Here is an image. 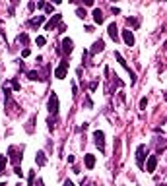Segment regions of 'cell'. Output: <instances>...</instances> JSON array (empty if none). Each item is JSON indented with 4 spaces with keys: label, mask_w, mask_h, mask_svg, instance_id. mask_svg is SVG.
<instances>
[{
    "label": "cell",
    "mask_w": 167,
    "mask_h": 186,
    "mask_svg": "<svg viewBox=\"0 0 167 186\" xmlns=\"http://www.w3.org/2000/svg\"><path fill=\"white\" fill-rule=\"evenodd\" d=\"M8 161L12 163L14 167H20V161H21V151L16 146H10L8 147Z\"/></svg>",
    "instance_id": "1"
},
{
    "label": "cell",
    "mask_w": 167,
    "mask_h": 186,
    "mask_svg": "<svg viewBox=\"0 0 167 186\" xmlns=\"http://www.w3.org/2000/svg\"><path fill=\"white\" fill-rule=\"evenodd\" d=\"M47 109H49V112L53 114V116H56L59 114V95L53 91L49 95V103H47Z\"/></svg>",
    "instance_id": "2"
},
{
    "label": "cell",
    "mask_w": 167,
    "mask_h": 186,
    "mask_svg": "<svg viewBox=\"0 0 167 186\" xmlns=\"http://www.w3.org/2000/svg\"><path fill=\"white\" fill-rule=\"evenodd\" d=\"M62 23V14H53L49 19H47V23H45V29L47 31H53L55 27H59Z\"/></svg>",
    "instance_id": "3"
},
{
    "label": "cell",
    "mask_w": 167,
    "mask_h": 186,
    "mask_svg": "<svg viewBox=\"0 0 167 186\" xmlns=\"http://www.w3.org/2000/svg\"><path fill=\"white\" fill-rule=\"evenodd\" d=\"M146 155H148V149H146V146H138V149H136V165H138V169H144V161H146Z\"/></svg>",
    "instance_id": "4"
},
{
    "label": "cell",
    "mask_w": 167,
    "mask_h": 186,
    "mask_svg": "<svg viewBox=\"0 0 167 186\" xmlns=\"http://www.w3.org/2000/svg\"><path fill=\"white\" fill-rule=\"evenodd\" d=\"M66 72H68V60L62 58L60 64H59V68L55 70V78L56 80H64V78H66Z\"/></svg>",
    "instance_id": "5"
},
{
    "label": "cell",
    "mask_w": 167,
    "mask_h": 186,
    "mask_svg": "<svg viewBox=\"0 0 167 186\" xmlns=\"http://www.w3.org/2000/svg\"><path fill=\"white\" fill-rule=\"evenodd\" d=\"M93 142H95V146L99 147V151L105 153V134H103V130H95L93 132Z\"/></svg>",
    "instance_id": "6"
},
{
    "label": "cell",
    "mask_w": 167,
    "mask_h": 186,
    "mask_svg": "<svg viewBox=\"0 0 167 186\" xmlns=\"http://www.w3.org/2000/svg\"><path fill=\"white\" fill-rule=\"evenodd\" d=\"M115 58H117V60L121 62V66H122V68H125L126 72L130 74V83H136V74L132 72V70H130V66H128V64H126V60L122 58V54H121V53H115Z\"/></svg>",
    "instance_id": "7"
},
{
    "label": "cell",
    "mask_w": 167,
    "mask_h": 186,
    "mask_svg": "<svg viewBox=\"0 0 167 186\" xmlns=\"http://www.w3.org/2000/svg\"><path fill=\"white\" fill-rule=\"evenodd\" d=\"M103 49H105V41H103V39H97V41H95V43L91 45V49H90V54L103 53Z\"/></svg>",
    "instance_id": "8"
},
{
    "label": "cell",
    "mask_w": 167,
    "mask_h": 186,
    "mask_svg": "<svg viewBox=\"0 0 167 186\" xmlns=\"http://www.w3.org/2000/svg\"><path fill=\"white\" fill-rule=\"evenodd\" d=\"M45 19H47V16H37V18H33V19L27 21V25H29L31 29H37V27H41L43 23H45Z\"/></svg>",
    "instance_id": "9"
},
{
    "label": "cell",
    "mask_w": 167,
    "mask_h": 186,
    "mask_svg": "<svg viewBox=\"0 0 167 186\" xmlns=\"http://www.w3.org/2000/svg\"><path fill=\"white\" fill-rule=\"evenodd\" d=\"M72 51H74V41L68 39V37H64L62 39V53L64 54H70Z\"/></svg>",
    "instance_id": "10"
},
{
    "label": "cell",
    "mask_w": 167,
    "mask_h": 186,
    "mask_svg": "<svg viewBox=\"0 0 167 186\" xmlns=\"http://www.w3.org/2000/svg\"><path fill=\"white\" fill-rule=\"evenodd\" d=\"M122 41L126 43V47H134V33L130 29H125L122 31Z\"/></svg>",
    "instance_id": "11"
},
{
    "label": "cell",
    "mask_w": 167,
    "mask_h": 186,
    "mask_svg": "<svg viewBox=\"0 0 167 186\" xmlns=\"http://www.w3.org/2000/svg\"><path fill=\"white\" fill-rule=\"evenodd\" d=\"M156 167H157V157L156 155H150L148 161H146V171H148V173H154Z\"/></svg>",
    "instance_id": "12"
},
{
    "label": "cell",
    "mask_w": 167,
    "mask_h": 186,
    "mask_svg": "<svg viewBox=\"0 0 167 186\" xmlns=\"http://www.w3.org/2000/svg\"><path fill=\"white\" fill-rule=\"evenodd\" d=\"M107 33H109V37H111L113 41H119V29H117V23H109V27H107Z\"/></svg>",
    "instance_id": "13"
},
{
    "label": "cell",
    "mask_w": 167,
    "mask_h": 186,
    "mask_svg": "<svg viewBox=\"0 0 167 186\" xmlns=\"http://www.w3.org/2000/svg\"><path fill=\"white\" fill-rule=\"evenodd\" d=\"M91 16H93V21H95L97 25H101V23L105 21V18H103V12H101L99 8H95V10H93V12H91Z\"/></svg>",
    "instance_id": "14"
},
{
    "label": "cell",
    "mask_w": 167,
    "mask_h": 186,
    "mask_svg": "<svg viewBox=\"0 0 167 186\" xmlns=\"http://www.w3.org/2000/svg\"><path fill=\"white\" fill-rule=\"evenodd\" d=\"M35 163H37L39 167H45L47 165V155H45V151H37V155H35Z\"/></svg>",
    "instance_id": "15"
},
{
    "label": "cell",
    "mask_w": 167,
    "mask_h": 186,
    "mask_svg": "<svg viewBox=\"0 0 167 186\" xmlns=\"http://www.w3.org/2000/svg\"><path fill=\"white\" fill-rule=\"evenodd\" d=\"M84 163H86V167H88V169H93V167H95V155H91V153L84 155Z\"/></svg>",
    "instance_id": "16"
},
{
    "label": "cell",
    "mask_w": 167,
    "mask_h": 186,
    "mask_svg": "<svg viewBox=\"0 0 167 186\" xmlns=\"http://www.w3.org/2000/svg\"><path fill=\"white\" fill-rule=\"evenodd\" d=\"M25 76H27V78H29V80H31V82H37V80H39V82H43V78H41V74L37 72V70H29V72H27Z\"/></svg>",
    "instance_id": "17"
},
{
    "label": "cell",
    "mask_w": 167,
    "mask_h": 186,
    "mask_svg": "<svg viewBox=\"0 0 167 186\" xmlns=\"http://www.w3.org/2000/svg\"><path fill=\"white\" fill-rule=\"evenodd\" d=\"M35 120H37V116H33L29 118V122H27V126H25V130H27V134H33V124H35Z\"/></svg>",
    "instance_id": "18"
},
{
    "label": "cell",
    "mask_w": 167,
    "mask_h": 186,
    "mask_svg": "<svg viewBox=\"0 0 167 186\" xmlns=\"http://www.w3.org/2000/svg\"><path fill=\"white\" fill-rule=\"evenodd\" d=\"M6 163H8V157H6V155H0V173H4Z\"/></svg>",
    "instance_id": "19"
},
{
    "label": "cell",
    "mask_w": 167,
    "mask_h": 186,
    "mask_svg": "<svg viewBox=\"0 0 167 186\" xmlns=\"http://www.w3.org/2000/svg\"><path fill=\"white\" fill-rule=\"evenodd\" d=\"M76 16H78L80 19H86V18H88V12H86L84 8H78V10H76Z\"/></svg>",
    "instance_id": "20"
},
{
    "label": "cell",
    "mask_w": 167,
    "mask_h": 186,
    "mask_svg": "<svg viewBox=\"0 0 167 186\" xmlns=\"http://www.w3.org/2000/svg\"><path fill=\"white\" fill-rule=\"evenodd\" d=\"M18 41L21 43V45H27V43H29V37H27V33H21L18 37Z\"/></svg>",
    "instance_id": "21"
},
{
    "label": "cell",
    "mask_w": 167,
    "mask_h": 186,
    "mask_svg": "<svg viewBox=\"0 0 167 186\" xmlns=\"http://www.w3.org/2000/svg\"><path fill=\"white\" fill-rule=\"evenodd\" d=\"M27 184H29V186L35 184V171H31V173L27 175Z\"/></svg>",
    "instance_id": "22"
},
{
    "label": "cell",
    "mask_w": 167,
    "mask_h": 186,
    "mask_svg": "<svg viewBox=\"0 0 167 186\" xmlns=\"http://www.w3.org/2000/svg\"><path fill=\"white\" fill-rule=\"evenodd\" d=\"M126 23L132 25V27H138V19H134V18H126Z\"/></svg>",
    "instance_id": "23"
},
{
    "label": "cell",
    "mask_w": 167,
    "mask_h": 186,
    "mask_svg": "<svg viewBox=\"0 0 167 186\" xmlns=\"http://www.w3.org/2000/svg\"><path fill=\"white\" fill-rule=\"evenodd\" d=\"M146 107H148V99H146V97H142V99H140V109H142V111H146Z\"/></svg>",
    "instance_id": "24"
},
{
    "label": "cell",
    "mask_w": 167,
    "mask_h": 186,
    "mask_svg": "<svg viewBox=\"0 0 167 186\" xmlns=\"http://www.w3.org/2000/svg\"><path fill=\"white\" fill-rule=\"evenodd\" d=\"M43 10H45V14H47V16H49V14H53V4H45V8H43Z\"/></svg>",
    "instance_id": "25"
},
{
    "label": "cell",
    "mask_w": 167,
    "mask_h": 186,
    "mask_svg": "<svg viewBox=\"0 0 167 186\" xmlns=\"http://www.w3.org/2000/svg\"><path fill=\"white\" fill-rule=\"evenodd\" d=\"M35 43H37L39 47H43V45L47 43V39H45V37H37V39H35Z\"/></svg>",
    "instance_id": "26"
},
{
    "label": "cell",
    "mask_w": 167,
    "mask_h": 186,
    "mask_svg": "<svg viewBox=\"0 0 167 186\" xmlns=\"http://www.w3.org/2000/svg\"><path fill=\"white\" fill-rule=\"evenodd\" d=\"M47 124H49V130L53 132V130H55V118H49V120H47Z\"/></svg>",
    "instance_id": "27"
},
{
    "label": "cell",
    "mask_w": 167,
    "mask_h": 186,
    "mask_svg": "<svg viewBox=\"0 0 167 186\" xmlns=\"http://www.w3.org/2000/svg\"><path fill=\"white\" fill-rule=\"evenodd\" d=\"M14 173H16V176H20V178L24 176V171H21L20 167H14Z\"/></svg>",
    "instance_id": "28"
},
{
    "label": "cell",
    "mask_w": 167,
    "mask_h": 186,
    "mask_svg": "<svg viewBox=\"0 0 167 186\" xmlns=\"http://www.w3.org/2000/svg\"><path fill=\"white\" fill-rule=\"evenodd\" d=\"M12 87H14V91H20V89H21L20 83H18V80H12Z\"/></svg>",
    "instance_id": "29"
},
{
    "label": "cell",
    "mask_w": 167,
    "mask_h": 186,
    "mask_svg": "<svg viewBox=\"0 0 167 186\" xmlns=\"http://www.w3.org/2000/svg\"><path fill=\"white\" fill-rule=\"evenodd\" d=\"M86 107H88V109H91V107H93V103H91L90 95H86Z\"/></svg>",
    "instance_id": "30"
},
{
    "label": "cell",
    "mask_w": 167,
    "mask_h": 186,
    "mask_svg": "<svg viewBox=\"0 0 167 186\" xmlns=\"http://www.w3.org/2000/svg\"><path fill=\"white\" fill-rule=\"evenodd\" d=\"M35 8H37V4H35V2H29V4H27V10H29V12H33Z\"/></svg>",
    "instance_id": "31"
},
{
    "label": "cell",
    "mask_w": 167,
    "mask_h": 186,
    "mask_svg": "<svg viewBox=\"0 0 167 186\" xmlns=\"http://www.w3.org/2000/svg\"><path fill=\"white\" fill-rule=\"evenodd\" d=\"M97 85H99L97 82H91V83H90V89H91V91H95V89H97Z\"/></svg>",
    "instance_id": "32"
},
{
    "label": "cell",
    "mask_w": 167,
    "mask_h": 186,
    "mask_svg": "<svg viewBox=\"0 0 167 186\" xmlns=\"http://www.w3.org/2000/svg\"><path fill=\"white\" fill-rule=\"evenodd\" d=\"M64 31H66V25L60 23V25H59V33H64Z\"/></svg>",
    "instance_id": "33"
},
{
    "label": "cell",
    "mask_w": 167,
    "mask_h": 186,
    "mask_svg": "<svg viewBox=\"0 0 167 186\" xmlns=\"http://www.w3.org/2000/svg\"><path fill=\"white\" fill-rule=\"evenodd\" d=\"M21 56H24V58H25V56H29V49H24V51H21Z\"/></svg>",
    "instance_id": "34"
},
{
    "label": "cell",
    "mask_w": 167,
    "mask_h": 186,
    "mask_svg": "<svg viewBox=\"0 0 167 186\" xmlns=\"http://www.w3.org/2000/svg\"><path fill=\"white\" fill-rule=\"evenodd\" d=\"M62 186H74V182H72V180H68V178H66V180H64V184Z\"/></svg>",
    "instance_id": "35"
},
{
    "label": "cell",
    "mask_w": 167,
    "mask_h": 186,
    "mask_svg": "<svg viewBox=\"0 0 167 186\" xmlns=\"http://www.w3.org/2000/svg\"><path fill=\"white\" fill-rule=\"evenodd\" d=\"M72 95H74V97L78 95V87H76V85H72Z\"/></svg>",
    "instance_id": "36"
},
{
    "label": "cell",
    "mask_w": 167,
    "mask_h": 186,
    "mask_svg": "<svg viewBox=\"0 0 167 186\" xmlns=\"http://www.w3.org/2000/svg\"><path fill=\"white\" fill-rule=\"evenodd\" d=\"M37 186H43V180H41V178H39V180H37Z\"/></svg>",
    "instance_id": "37"
},
{
    "label": "cell",
    "mask_w": 167,
    "mask_h": 186,
    "mask_svg": "<svg viewBox=\"0 0 167 186\" xmlns=\"http://www.w3.org/2000/svg\"><path fill=\"white\" fill-rule=\"evenodd\" d=\"M157 186H167V184H161V182H159V184H157Z\"/></svg>",
    "instance_id": "38"
},
{
    "label": "cell",
    "mask_w": 167,
    "mask_h": 186,
    "mask_svg": "<svg viewBox=\"0 0 167 186\" xmlns=\"http://www.w3.org/2000/svg\"><path fill=\"white\" fill-rule=\"evenodd\" d=\"M0 186H6V182H2V184H0Z\"/></svg>",
    "instance_id": "39"
},
{
    "label": "cell",
    "mask_w": 167,
    "mask_h": 186,
    "mask_svg": "<svg viewBox=\"0 0 167 186\" xmlns=\"http://www.w3.org/2000/svg\"><path fill=\"white\" fill-rule=\"evenodd\" d=\"M90 186H95V184H93V182H91V184H90Z\"/></svg>",
    "instance_id": "40"
},
{
    "label": "cell",
    "mask_w": 167,
    "mask_h": 186,
    "mask_svg": "<svg viewBox=\"0 0 167 186\" xmlns=\"http://www.w3.org/2000/svg\"><path fill=\"white\" fill-rule=\"evenodd\" d=\"M18 186H21V184H18Z\"/></svg>",
    "instance_id": "41"
}]
</instances>
